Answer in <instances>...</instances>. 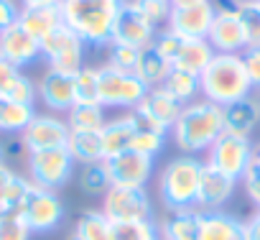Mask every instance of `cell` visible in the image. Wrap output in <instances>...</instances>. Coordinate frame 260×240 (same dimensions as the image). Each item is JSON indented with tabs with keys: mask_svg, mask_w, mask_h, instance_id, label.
<instances>
[{
	"mask_svg": "<svg viewBox=\"0 0 260 240\" xmlns=\"http://www.w3.org/2000/svg\"><path fill=\"white\" fill-rule=\"evenodd\" d=\"M207 0H171V8H189V6H199Z\"/></svg>",
	"mask_w": 260,
	"mask_h": 240,
	"instance_id": "bcb514c9",
	"label": "cell"
},
{
	"mask_svg": "<svg viewBox=\"0 0 260 240\" xmlns=\"http://www.w3.org/2000/svg\"><path fill=\"white\" fill-rule=\"evenodd\" d=\"M115 240H164L158 220H141V222H125L115 225Z\"/></svg>",
	"mask_w": 260,
	"mask_h": 240,
	"instance_id": "d590c367",
	"label": "cell"
},
{
	"mask_svg": "<svg viewBox=\"0 0 260 240\" xmlns=\"http://www.w3.org/2000/svg\"><path fill=\"white\" fill-rule=\"evenodd\" d=\"M6 161V151H3V141H0V164Z\"/></svg>",
	"mask_w": 260,
	"mask_h": 240,
	"instance_id": "7dc6e473",
	"label": "cell"
},
{
	"mask_svg": "<svg viewBox=\"0 0 260 240\" xmlns=\"http://www.w3.org/2000/svg\"><path fill=\"white\" fill-rule=\"evenodd\" d=\"M212 56H214V49L209 46L207 39H186V36H184L181 44H179L176 56L171 59V64L179 67V69L202 74V72L207 69V64L212 62Z\"/></svg>",
	"mask_w": 260,
	"mask_h": 240,
	"instance_id": "484cf974",
	"label": "cell"
},
{
	"mask_svg": "<svg viewBox=\"0 0 260 240\" xmlns=\"http://www.w3.org/2000/svg\"><path fill=\"white\" fill-rule=\"evenodd\" d=\"M31 230L18 212L0 215V240H31Z\"/></svg>",
	"mask_w": 260,
	"mask_h": 240,
	"instance_id": "f35d334b",
	"label": "cell"
},
{
	"mask_svg": "<svg viewBox=\"0 0 260 240\" xmlns=\"http://www.w3.org/2000/svg\"><path fill=\"white\" fill-rule=\"evenodd\" d=\"M242 64H245L247 77H250V82H252V89L260 92V44L247 46V49L242 51Z\"/></svg>",
	"mask_w": 260,
	"mask_h": 240,
	"instance_id": "60d3db41",
	"label": "cell"
},
{
	"mask_svg": "<svg viewBox=\"0 0 260 240\" xmlns=\"http://www.w3.org/2000/svg\"><path fill=\"white\" fill-rule=\"evenodd\" d=\"M138 56H141V49L122 46V44H110V51H107V67L120 69V72H136Z\"/></svg>",
	"mask_w": 260,
	"mask_h": 240,
	"instance_id": "74e56055",
	"label": "cell"
},
{
	"mask_svg": "<svg viewBox=\"0 0 260 240\" xmlns=\"http://www.w3.org/2000/svg\"><path fill=\"white\" fill-rule=\"evenodd\" d=\"M67 126L72 133H102L107 126L102 105H74L67 112Z\"/></svg>",
	"mask_w": 260,
	"mask_h": 240,
	"instance_id": "1f68e13d",
	"label": "cell"
},
{
	"mask_svg": "<svg viewBox=\"0 0 260 240\" xmlns=\"http://www.w3.org/2000/svg\"><path fill=\"white\" fill-rule=\"evenodd\" d=\"M136 133H138V120H136V112H133V110H130L127 115H122V117L107 120V126H105L102 133H100L105 161L112 159V156H120V154L130 151Z\"/></svg>",
	"mask_w": 260,
	"mask_h": 240,
	"instance_id": "ffe728a7",
	"label": "cell"
},
{
	"mask_svg": "<svg viewBox=\"0 0 260 240\" xmlns=\"http://www.w3.org/2000/svg\"><path fill=\"white\" fill-rule=\"evenodd\" d=\"M61 0H18L21 8H49V6H59Z\"/></svg>",
	"mask_w": 260,
	"mask_h": 240,
	"instance_id": "f6af8a7d",
	"label": "cell"
},
{
	"mask_svg": "<svg viewBox=\"0 0 260 240\" xmlns=\"http://www.w3.org/2000/svg\"><path fill=\"white\" fill-rule=\"evenodd\" d=\"M18 26L26 28L34 39L41 41L56 26H61V11H59V6H49V8H21Z\"/></svg>",
	"mask_w": 260,
	"mask_h": 240,
	"instance_id": "83f0119b",
	"label": "cell"
},
{
	"mask_svg": "<svg viewBox=\"0 0 260 240\" xmlns=\"http://www.w3.org/2000/svg\"><path fill=\"white\" fill-rule=\"evenodd\" d=\"M202 240H245V222L224 209L202 212Z\"/></svg>",
	"mask_w": 260,
	"mask_h": 240,
	"instance_id": "cb8c5ba5",
	"label": "cell"
},
{
	"mask_svg": "<svg viewBox=\"0 0 260 240\" xmlns=\"http://www.w3.org/2000/svg\"><path fill=\"white\" fill-rule=\"evenodd\" d=\"M18 16H21L18 0H0V34L11 28L13 23H18Z\"/></svg>",
	"mask_w": 260,
	"mask_h": 240,
	"instance_id": "7bdbcfd3",
	"label": "cell"
},
{
	"mask_svg": "<svg viewBox=\"0 0 260 240\" xmlns=\"http://www.w3.org/2000/svg\"><path fill=\"white\" fill-rule=\"evenodd\" d=\"M102 212L110 217L112 225H125V222H141V220H153V199L146 189H133V187H110L107 194L102 197Z\"/></svg>",
	"mask_w": 260,
	"mask_h": 240,
	"instance_id": "9c48e42d",
	"label": "cell"
},
{
	"mask_svg": "<svg viewBox=\"0 0 260 240\" xmlns=\"http://www.w3.org/2000/svg\"><path fill=\"white\" fill-rule=\"evenodd\" d=\"M235 13L242 18L247 28L250 46L260 44V3L257 0H235Z\"/></svg>",
	"mask_w": 260,
	"mask_h": 240,
	"instance_id": "8d00e7d4",
	"label": "cell"
},
{
	"mask_svg": "<svg viewBox=\"0 0 260 240\" xmlns=\"http://www.w3.org/2000/svg\"><path fill=\"white\" fill-rule=\"evenodd\" d=\"M224 133V120H222V107L209 102V100H194L181 107L179 120L171 128L174 146L186 154V156H199L207 154L209 146Z\"/></svg>",
	"mask_w": 260,
	"mask_h": 240,
	"instance_id": "6da1fadb",
	"label": "cell"
},
{
	"mask_svg": "<svg viewBox=\"0 0 260 240\" xmlns=\"http://www.w3.org/2000/svg\"><path fill=\"white\" fill-rule=\"evenodd\" d=\"M120 3L122 0H61V23L87 46H110Z\"/></svg>",
	"mask_w": 260,
	"mask_h": 240,
	"instance_id": "7a4b0ae2",
	"label": "cell"
},
{
	"mask_svg": "<svg viewBox=\"0 0 260 240\" xmlns=\"http://www.w3.org/2000/svg\"><path fill=\"white\" fill-rule=\"evenodd\" d=\"M18 215L23 217V222L28 225V230L34 235H46V232H54L61 225L64 202L54 189H44V187H36L31 182V189H28Z\"/></svg>",
	"mask_w": 260,
	"mask_h": 240,
	"instance_id": "ba28073f",
	"label": "cell"
},
{
	"mask_svg": "<svg viewBox=\"0 0 260 240\" xmlns=\"http://www.w3.org/2000/svg\"><path fill=\"white\" fill-rule=\"evenodd\" d=\"M34 115H36L34 105L0 100V136H21L34 120Z\"/></svg>",
	"mask_w": 260,
	"mask_h": 240,
	"instance_id": "f546056e",
	"label": "cell"
},
{
	"mask_svg": "<svg viewBox=\"0 0 260 240\" xmlns=\"http://www.w3.org/2000/svg\"><path fill=\"white\" fill-rule=\"evenodd\" d=\"M242 189L250 197V202L260 209V164L252 161V166L247 169V174L242 176Z\"/></svg>",
	"mask_w": 260,
	"mask_h": 240,
	"instance_id": "b9f144b4",
	"label": "cell"
},
{
	"mask_svg": "<svg viewBox=\"0 0 260 240\" xmlns=\"http://www.w3.org/2000/svg\"><path fill=\"white\" fill-rule=\"evenodd\" d=\"M31 189V179L16 174L6 161L0 164V215L6 212H18L26 194Z\"/></svg>",
	"mask_w": 260,
	"mask_h": 240,
	"instance_id": "d4e9b609",
	"label": "cell"
},
{
	"mask_svg": "<svg viewBox=\"0 0 260 240\" xmlns=\"http://www.w3.org/2000/svg\"><path fill=\"white\" fill-rule=\"evenodd\" d=\"M156 34H158V28L148 21V16L143 13L138 0H122L117 18H115V28H112V44L146 49L153 44Z\"/></svg>",
	"mask_w": 260,
	"mask_h": 240,
	"instance_id": "7c38bea8",
	"label": "cell"
},
{
	"mask_svg": "<svg viewBox=\"0 0 260 240\" xmlns=\"http://www.w3.org/2000/svg\"><path fill=\"white\" fill-rule=\"evenodd\" d=\"M204 176V161L199 156H176L171 159L158 174V197L169 212L194 209L199 187Z\"/></svg>",
	"mask_w": 260,
	"mask_h": 240,
	"instance_id": "277c9868",
	"label": "cell"
},
{
	"mask_svg": "<svg viewBox=\"0 0 260 240\" xmlns=\"http://www.w3.org/2000/svg\"><path fill=\"white\" fill-rule=\"evenodd\" d=\"M69 240H115V225L102 209H87L77 220Z\"/></svg>",
	"mask_w": 260,
	"mask_h": 240,
	"instance_id": "f1b7e54d",
	"label": "cell"
},
{
	"mask_svg": "<svg viewBox=\"0 0 260 240\" xmlns=\"http://www.w3.org/2000/svg\"><path fill=\"white\" fill-rule=\"evenodd\" d=\"M26 166H28V179L36 187L59 192L74 176L77 161L72 159V154L67 148H49V151L28 154L26 156Z\"/></svg>",
	"mask_w": 260,
	"mask_h": 240,
	"instance_id": "8fae6325",
	"label": "cell"
},
{
	"mask_svg": "<svg viewBox=\"0 0 260 240\" xmlns=\"http://www.w3.org/2000/svg\"><path fill=\"white\" fill-rule=\"evenodd\" d=\"M0 56L18 69H26L41 59V41L34 39L18 23H13L11 28L0 34Z\"/></svg>",
	"mask_w": 260,
	"mask_h": 240,
	"instance_id": "e0dca14e",
	"label": "cell"
},
{
	"mask_svg": "<svg viewBox=\"0 0 260 240\" xmlns=\"http://www.w3.org/2000/svg\"><path fill=\"white\" fill-rule=\"evenodd\" d=\"M69 133L72 131H69L64 117L36 112L34 120L26 126V131L21 133V141H23V146H26L28 154H34V151H49V148H67Z\"/></svg>",
	"mask_w": 260,
	"mask_h": 240,
	"instance_id": "4fadbf2b",
	"label": "cell"
},
{
	"mask_svg": "<svg viewBox=\"0 0 260 240\" xmlns=\"http://www.w3.org/2000/svg\"><path fill=\"white\" fill-rule=\"evenodd\" d=\"M174 69V64L151 44L146 49H141V56H138V64H136V74L143 79V84L151 89V87H161L169 77V72Z\"/></svg>",
	"mask_w": 260,
	"mask_h": 240,
	"instance_id": "4316f807",
	"label": "cell"
},
{
	"mask_svg": "<svg viewBox=\"0 0 260 240\" xmlns=\"http://www.w3.org/2000/svg\"><path fill=\"white\" fill-rule=\"evenodd\" d=\"M240 182L219 174L217 169L204 164V176H202V187H199V197H197V209L199 212H217L222 209L237 189Z\"/></svg>",
	"mask_w": 260,
	"mask_h": 240,
	"instance_id": "d6986e66",
	"label": "cell"
},
{
	"mask_svg": "<svg viewBox=\"0 0 260 240\" xmlns=\"http://www.w3.org/2000/svg\"><path fill=\"white\" fill-rule=\"evenodd\" d=\"M77 184L84 194H92V197H105L107 189L112 187V179H110V169H107V161H97V164H84L77 174Z\"/></svg>",
	"mask_w": 260,
	"mask_h": 240,
	"instance_id": "836d02e7",
	"label": "cell"
},
{
	"mask_svg": "<svg viewBox=\"0 0 260 240\" xmlns=\"http://www.w3.org/2000/svg\"><path fill=\"white\" fill-rule=\"evenodd\" d=\"M77 105H100V67H82L74 74Z\"/></svg>",
	"mask_w": 260,
	"mask_h": 240,
	"instance_id": "e575fe53",
	"label": "cell"
},
{
	"mask_svg": "<svg viewBox=\"0 0 260 240\" xmlns=\"http://www.w3.org/2000/svg\"><path fill=\"white\" fill-rule=\"evenodd\" d=\"M84 46L87 44L69 26L61 23L41 39V56L46 59L49 69L74 77L84 67Z\"/></svg>",
	"mask_w": 260,
	"mask_h": 240,
	"instance_id": "52a82bcc",
	"label": "cell"
},
{
	"mask_svg": "<svg viewBox=\"0 0 260 240\" xmlns=\"http://www.w3.org/2000/svg\"><path fill=\"white\" fill-rule=\"evenodd\" d=\"M179 105H189L194 102L199 95H202V87H199V74L194 72H186V69H179L174 67L166 77V82L161 84Z\"/></svg>",
	"mask_w": 260,
	"mask_h": 240,
	"instance_id": "4dcf8cb0",
	"label": "cell"
},
{
	"mask_svg": "<svg viewBox=\"0 0 260 240\" xmlns=\"http://www.w3.org/2000/svg\"><path fill=\"white\" fill-rule=\"evenodd\" d=\"M255 161V143L247 136H235V133H222L207 151V166L217 169L219 174L242 182L247 169Z\"/></svg>",
	"mask_w": 260,
	"mask_h": 240,
	"instance_id": "5b68a950",
	"label": "cell"
},
{
	"mask_svg": "<svg viewBox=\"0 0 260 240\" xmlns=\"http://www.w3.org/2000/svg\"><path fill=\"white\" fill-rule=\"evenodd\" d=\"M158 225L164 240H202V212L197 207L169 212Z\"/></svg>",
	"mask_w": 260,
	"mask_h": 240,
	"instance_id": "603a6c76",
	"label": "cell"
},
{
	"mask_svg": "<svg viewBox=\"0 0 260 240\" xmlns=\"http://www.w3.org/2000/svg\"><path fill=\"white\" fill-rule=\"evenodd\" d=\"M169 3H171V0H169Z\"/></svg>",
	"mask_w": 260,
	"mask_h": 240,
	"instance_id": "816d5d0a",
	"label": "cell"
},
{
	"mask_svg": "<svg viewBox=\"0 0 260 240\" xmlns=\"http://www.w3.org/2000/svg\"><path fill=\"white\" fill-rule=\"evenodd\" d=\"M214 16H217L214 0H207V3L189 6V8H171L166 26L171 31H176L179 36H186V39H207Z\"/></svg>",
	"mask_w": 260,
	"mask_h": 240,
	"instance_id": "ac0fdd59",
	"label": "cell"
},
{
	"mask_svg": "<svg viewBox=\"0 0 260 240\" xmlns=\"http://www.w3.org/2000/svg\"><path fill=\"white\" fill-rule=\"evenodd\" d=\"M255 100H257V105H260V92H257V97H255Z\"/></svg>",
	"mask_w": 260,
	"mask_h": 240,
	"instance_id": "681fc988",
	"label": "cell"
},
{
	"mask_svg": "<svg viewBox=\"0 0 260 240\" xmlns=\"http://www.w3.org/2000/svg\"><path fill=\"white\" fill-rule=\"evenodd\" d=\"M143 13L148 16V21L158 28L164 23H169V16H171V3L169 0H138Z\"/></svg>",
	"mask_w": 260,
	"mask_h": 240,
	"instance_id": "ab89813d",
	"label": "cell"
},
{
	"mask_svg": "<svg viewBox=\"0 0 260 240\" xmlns=\"http://www.w3.org/2000/svg\"><path fill=\"white\" fill-rule=\"evenodd\" d=\"M110 179L112 187H133V189H146L156 171V159L136 154V151H125L120 156L107 159Z\"/></svg>",
	"mask_w": 260,
	"mask_h": 240,
	"instance_id": "5bb4252c",
	"label": "cell"
},
{
	"mask_svg": "<svg viewBox=\"0 0 260 240\" xmlns=\"http://www.w3.org/2000/svg\"><path fill=\"white\" fill-rule=\"evenodd\" d=\"M257 3H260V0H257Z\"/></svg>",
	"mask_w": 260,
	"mask_h": 240,
	"instance_id": "f907efd6",
	"label": "cell"
},
{
	"mask_svg": "<svg viewBox=\"0 0 260 240\" xmlns=\"http://www.w3.org/2000/svg\"><path fill=\"white\" fill-rule=\"evenodd\" d=\"M255 161L260 164V146H255Z\"/></svg>",
	"mask_w": 260,
	"mask_h": 240,
	"instance_id": "c3c4849f",
	"label": "cell"
},
{
	"mask_svg": "<svg viewBox=\"0 0 260 240\" xmlns=\"http://www.w3.org/2000/svg\"><path fill=\"white\" fill-rule=\"evenodd\" d=\"M214 8L217 16L207 34L209 46L214 49V54H242L250 46V36L242 18L235 13V0H219Z\"/></svg>",
	"mask_w": 260,
	"mask_h": 240,
	"instance_id": "30bf717a",
	"label": "cell"
},
{
	"mask_svg": "<svg viewBox=\"0 0 260 240\" xmlns=\"http://www.w3.org/2000/svg\"><path fill=\"white\" fill-rule=\"evenodd\" d=\"M67 151L72 154V159L77 164H97V161H105V154H102V138L100 133H69V141H67Z\"/></svg>",
	"mask_w": 260,
	"mask_h": 240,
	"instance_id": "d6a6232c",
	"label": "cell"
},
{
	"mask_svg": "<svg viewBox=\"0 0 260 240\" xmlns=\"http://www.w3.org/2000/svg\"><path fill=\"white\" fill-rule=\"evenodd\" d=\"M148 87L136 72H120L112 67H100V105L102 107H117V110H136Z\"/></svg>",
	"mask_w": 260,
	"mask_h": 240,
	"instance_id": "8992f818",
	"label": "cell"
},
{
	"mask_svg": "<svg viewBox=\"0 0 260 240\" xmlns=\"http://www.w3.org/2000/svg\"><path fill=\"white\" fill-rule=\"evenodd\" d=\"M222 120H224V131L227 133H235V136H252L260 126V105L257 100L250 95V97H242L237 102H230L222 107Z\"/></svg>",
	"mask_w": 260,
	"mask_h": 240,
	"instance_id": "44dd1931",
	"label": "cell"
},
{
	"mask_svg": "<svg viewBox=\"0 0 260 240\" xmlns=\"http://www.w3.org/2000/svg\"><path fill=\"white\" fill-rule=\"evenodd\" d=\"M245 240H260V209L250 220H245Z\"/></svg>",
	"mask_w": 260,
	"mask_h": 240,
	"instance_id": "ee69618b",
	"label": "cell"
},
{
	"mask_svg": "<svg viewBox=\"0 0 260 240\" xmlns=\"http://www.w3.org/2000/svg\"><path fill=\"white\" fill-rule=\"evenodd\" d=\"M36 82L23 74V69L13 67L11 62H6L0 56V100H13V102H23V105H34L36 102Z\"/></svg>",
	"mask_w": 260,
	"mask_h": 240,
	"instance_id": "7402d4cb",
	"label": "cell"
},
{
	"mask_svg": "<svg viewBox=\"0 0 260 240\" xmlns=\"http://www.w3.org/2000/svg\"><path fill=\"white\" fill-rule=\"evenodd\" d=\"M36 95L44 102L46 110L51 112H69L77 105V95H74V77L72 74H61L54 69H46L39 82H36Z\"/></svg>",
	"mask_w": 260,
	"mask_h": 240,
	"instance_id": "2e32d148",
	"label": "cell"
},
{
	"mask_svg": "<svg viewBox=\"0 0 260 240\" xmlns=\"http://www.w3.org/2000/svg\"><path fill=\"white\" fill-rule=\"evenodd\" d=\"M202 97L224 107L242 97H250L252 82L242 64V54H214L207 69L199 74Z\"/></svg>",
	"mask_w": 260,
	"mask_h": 240,
	"instance_id": "3957f363",
	"label": "cell"
},
{
	"mask_svg": "<svg viewBox=\"0 0 260 240\" xmlns=\"http://www.w3.org/2000/svg\"><path fill=\"white\" fill-rule=\"evenodd\" d=\"M184 105H179L164 87H151L143 97V102L136 107V112L146 120V123L161 133H171L174 123L179 120V112H181Z\"/></svg>",
	"mask_w": 260,
	"mask_h": 240,
	"instance_id": "9a60e30c",
	"label": "cell"
}]
</instances>
